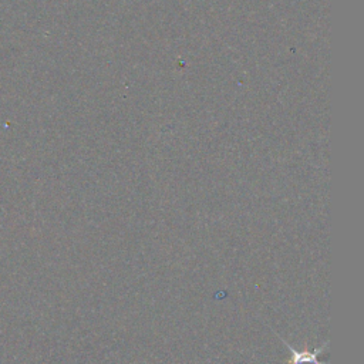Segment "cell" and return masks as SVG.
Returning <instances> with one entry per match:
<instances>
[{
  "instance_id": "6da1fadb",
  "label": "cell",
  "mask_w": 364,
  "mask_h": 364,
  "mask_svg": "<svg viewBox=\"0 0 364 364\" xmlns=\"http://www.w3.org/2000/svg\"><path fill=\"white\" fill-rule=\"evenodd\" d=\"M277 337L283 342V345H285L286 347L289 349V352L292 353V359H290V363L292 364H327V362H323V360L319 359V357H320V353H323L326 350L327 343H325V345L322 346V347H319V349H315L313 352H307V350L300 352V350L295 349L292 345H289L282 336L277 335Z\"/></svg>"
}]
</instances>
